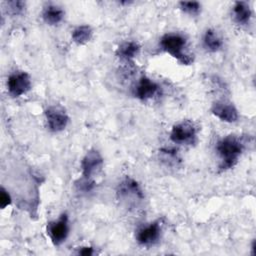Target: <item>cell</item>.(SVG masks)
I'll return each instance as SVG.
<instances>
[{
  "label": "cell",
  "mask_w": 256,
  "mask_h": 256,
  "mask_svg": "<svg viewBox=\"0 0 256 256\" xmlns=\"http://www.w3.org/2000/svg\"><path fill=\"white\" fill-rule=\"evenodd\" d=\"M160 236V226L157 222L141 228L137 233V241L143 246H150L157 242Z\"/></svg>",
  "instance_id": "cell-8"
},
{
  "label": "cell",
  "mask_w": 256,
  "mask_h": 256,
  "mask_svg": "<svg viewBox=\"0 0 256 256\" xmlns=\"http://www.w3.org/2000/svg\"><path fill=\"white\" fill-rule=\"evenodd\" d=\"M92 36V29L88 25H81L73 30L72 40L79 45L87 43Z\"/></svg>",
  "instance_id": "cell-14"
},
{
  "label": "cell",
  "mask_w": 256,
  "mask_h": 256,
  "mask_svg": "<svg viewBox=\"0 0 256 256\" xmlns=\"http://www.w3.org/2000/svg\"><path fill=\"white\" fill-rule=\"evenodd\" d=\"M179 5L184 12L191 15L197 14L200 11V7H201L200 4L196 1H181Z\"/></svg>",
  "instance_id": "cell-16"
},
{
  "label": "cell",
  "mask_w": 256,
  "mask_h": 256,
  "mask_svg": "<svg viewBox=\"0 0 256 256\" xmlns=\"http://www.w3.org/2000/svg\"><path fill=\"white\" fill-rule=\"evenodd\" d=\"M102 164L103 160L98 151L90 150L89 152H87L81 163L83 177L91 179L92 175H94L101 169Z\"/></svg>",
  "instance_id": "cell-6"
},
{
  "label": "cell",
  "mask_w": 256,
  "mask_h": 256,
  "mask_svg": "<svg viewBox=\"0 0 256 256\" xmlns=\"http://www.w3.org/2000/svg\"><path fill=\"white\" fill-rule=\"evenodd\" d=\"M212 113L225 122H235L238 119L237 109L231 103L217 102L211 108Z\"/></svg>",
  "instance_id": "cell-9"
},
{
  "label": "cell",
  "mask_w": 256,
  "mask_h": 256,
  "mask_svg": "<svg viewBox=\"0 0 256 256\" xmlns=\"http://www.w3.org/2000/svg\"><path fill=\"white\" fill-rule=\"evenodd\" d=\"M160 45L164 51L168 52L173 57L177 58L183 64H190L193 58L183 52L186 45V40L179 34H166L160 40Z\"/></svg>",
  "instance_id": "cell-2"
},
{
  "label": "cell",
  "mask_w": 256,
  "mask_h": 256,
  "mask_svg": "<svg viewBox=\"0 0 256 256\" xmlns=\"http://www.w3.org/2000/svg\"><path fill=\"white\" fill-rule=\"evenodd\" d=\"M45 114L48 127L51 131L59 132L67 126L69 118L67 114L59 107H49Z\"/></svg>",
  "instance_id": "cell-7"
},
{
  "label": "cell",
  "mask_w": 256,
  "mask_h": 256,
  "mask_svg": "<svg viewBox=\"0 0 256 256\" xmlns=\"http://www.w3.org/2000/svg\"><path fill=\"white\" fill-rule=\"evenodd\" d=\"M216 150L223 160L221 169H228L233 167L237 162L238 157L242 153L243 144L238 138L230 135L217 143Z\"/></svg>",
  "instance_id": "cell-1"
},
{
  "label": "cell",
  "mask_w": 256,
  "mask_h": 256,
  "mask_svg": "<svg viewBox=\"0 0 256 256\" xmlns=\"http://www.w3.org/2000/svg\"><path fill=\"white\" fill-rule=\"evenodd\" d=\"M196 135L195 127L191 122H182L177 125H175L172 128L170 139L174 143L183 144V143H189L193 140V138Z\"/></svg>",
  "instance_id": "cell-5"
},
{
  "label": "cell",
  "mask_w": 256,
  "mask_h": 256,
  "mask_svg": "<svg viewBox=\"0 0 256 256\" xmlns=\"http://www.w3.org/2000/svg\"><path fill=\"white\" fill-rule=\"evenodd\" d=\"M8 11L12 14H19L24 8V3L21 1H10L7 3Z\"/></svg>",
  "instance_id": "cell-17"
},
{
  "label": "cell",
  "mask_w": 256,
  "mask_h": 256,
  "mask_svg": "<svg viewBox=\"0 0 256 256\" xmlns=\"http://www.w3.org/2000/svg\"><path fill=\"white\" fill-rule=\"evenodd\" d=\"M68 231V217L66 214H62L57 221L50 222L47 227V232L55 245H59L65 241Z\"/></svg>",
  "instance_id": "cell-4"
},
{
  "label": "cell",
  "mask_w": 256,
  "mask_h": 256,
  "mask_svg": "<svg viewBox=\"0 0 256 256\" xmlns=\"http://www.w3.org/2000/svg\"><path fill=\"white\" fill-rule=\"evenodd\" d=\"M43 19L49 25H56L63 19L64 12L61 8L55 5L47 6L43 11Z\"/></svg>",
  "instance_id": "cell-12"
},
{
  "label": "cell",
  "mask_w": 256,
  "mask_h": 256,
  "mask_svg": "<svg viewBox=\"0 0 256 256\" xmlns=\"http://www.w3.org/2000/svg\"><path fill=\"white\" fill-rule=\"evenodd\" d=\"M234 19L239 24H246L251 17V9L246 2H236L233 7Z\"/></svg>",
  "instance_id": "cell-11"
},
{
  "label": "cell",
  "mask_w": 256,
  "mask_h": 256,
  "mask_svg": "<svg viewBox=\"0 0 256 256\" xmlns=\"http://www.w3.org/2000/svg\"><path fill=\"white\" fill-rule=\"evenodd\" d=\"M79 254L84 255V256L92 255L93 254V248H91V247H83L81 250H79Z\"/></svg>",
  "instance_id": "cell-19"
},
{
  "label": "cell",
  "mask_w": 256,
  "mask_h": 256,
  "mask_svg": "<svg viewBox=\"0 0 256 256\" xmlns=\"http://www.w3.org/2000/svg\"><path fill=\"white\" fill-rule=\"evenodd\" d=\"M158 85L147 77H142L136 87V96L141 100L152 98L158 91Z\"/></svg>",
  "instance_id": "cell-10"
},
{
  "label": "cell",
  "mask_w": 256,
  "mask_h": 256,
  "mask_svg": "<svg viewBox=\"0 0 256 256\" xmlns=\"http://www.w3.org/2000/svg\"><path fill=\"white\" fill-rule=\"evenodd\" d=\"M203 43H204L205 48L211 52H215V51L219 50L222 46V40L217 35V33L212 29H208L205 32L204 38H203Z\"/></svg>",
  "instance_id": "cell-13"
},
{
  "label": "cell",
  "mask_w": 256,
  "mask_h": 256,
  "mask_svg": "<svg viewBox=\"0 0 256 256\" xmlns=\"http://www.w3.org/2000/svg\"><path fill=\"white\" fill-rule=\"evenodd\" d=\"M139 45L135 42H125L121 46H119L117 50V55L123 59L130 60L134 58L139 52Z\"/></svg>",
  "instance_id": "cell-15"
},
{
  "label": "cell",
  "mask_w": 256,
  "mask_h": 256,
  "mask_svg": "<svg viewBox=\"0 0 256 256\" xmlns=\"http://www.w3.org/2000/svg\"><path fill=\"white\" fill-rule=\"evenodd\" d=\"M7 88L11 96L19 97L31 88V80L27 73L16 72L9 76L7 80Z\"/></svg>",
  "instance_id": "cell-3"
},
{
  "label": "cell",
  "mask_w": 256,
  "mask_h": 256,
  "mask_svg": "<svg viewBox=\"0 0 256 256\" xmlns=\"http://www.w3.org/2000/svg\"><path fill=\"white\" fill-rule=\"evenodd\" d=\"M11 203V198L10 195L2 188L1 189V193H0V205L1 208L4 209L6 206H8Z\"/></svg>",
  "instance_id": "cell-18"
}]
</instances>
